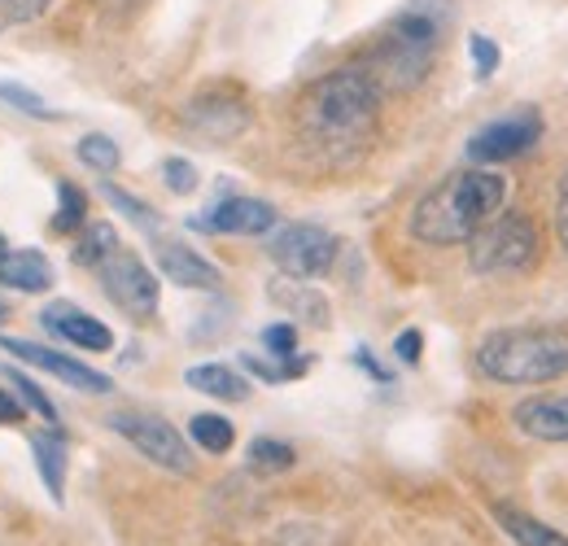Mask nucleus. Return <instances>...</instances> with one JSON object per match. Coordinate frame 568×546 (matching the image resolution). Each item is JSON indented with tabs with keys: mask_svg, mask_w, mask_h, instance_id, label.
<instances>
[{
	"mask_svg": "<svg viewBox=\"0 0 568 546\" xmlns=\"http://www.w3.org/2000/svg\"><path fill=\"white\" fill-rule=\"evenodd\" d=\"M381 119V88L367 70H333L315 79L297 101V132L311 149L346 158L363 149Z\"/></svg>",
	"mask_w": 568,
	"mask_h": 546,
	"instance_id": "f257e3e1",
	"label": "nucleus"
},
{
	"mask_svg": "<svg viewBox=\"0 0 568 546\" xmlns=\"http://www.w3.org/2000/svg\"><path fill=\"white\" fill-rule=\"evenodd\" d=\"M503 198H507V184L495 171L486 166L455 171L416 202L412 236L425 245H464L503 210Z\"/></svg>",
	"mask_w": 568,
	"mask_h": 546,
	"instance_id": "f03ea898",
	"label": "nucleus"
},
{
	"mask_svg": "<svg viewBox=\"0 0 568 546\" xmlns=\"http://www.w3.org/2000/svg\"><path fill=\"white\" fill-rule=\"evenodd\" d=\"M455 18V4L450 0H412L407 9H398L389 18V27L381 31L376 40V53H372V79L376 88L381 83H394V88H412L420 83L433 67V53L442 49V36Z\"/></svg>",
	"mask_w": 568,
	"mask_h": 546,
	"instance_id": "7ed1b4c3",
	"label": "nucleus"
},
{
	"mask_svg": "<svg viewBox=\"0 0 568 546\" xmlns=\"http://www.w3.org/2000/svg\"><path fill=\"white\" fill-rule=\"evenodd\" d=\"M477 372L498 385H547L568 376V333L498 328L477 345Z\"/></svg>",
	"mask_w": 568,
	"mask_h": 546,
	"instance_id": "20e7f679",
	"label": "nucleus"
},
{
	"mask_svg": "<svg viewBox=\"0 0 568 546\" xmlns=\"http://www.w3.org/2000/svg\"><path fill=\"white\" fill-rule=\"evenodd\" d=\"M542 254V232L529 214H495L473 241H468V263L477 275H520L538 267Z\"/></svg>",
	"mask_w": 568,
	"mask_h": 546,
	"instance_id": "39448f33",
	"label": "nucleus"
},
{
	"mask_svg": "<svg viewBox=\"0 0 568 546\" xmlns=\"http://www.w3.org/2000/svg\"><path fill=\"white\" fill-rule=\"evenodd\" d=\"M110 428H114L119 437H128L149 464H158V468H166V473H180V477L193 473V451H189V442H184L162 415L119 411V415H110Z\"/></svg>",
	"mask_w": 568,
	"mask_h": 546,
	"instance_id": "423d86ee",
	"label": "nucleus"
},
{
	"mask_svg": "<svg viewBox=\"0 0 568 546\" xmlns=\"http://www.w3.org/2000/svg\"><path fill=\"white\" fill-rule=\"evenodd\" d=\"M97 275H101L105 297H110L123 315H132L136 324H144V320L158 315V275L149 272L132 250L119 245V250L97 267Z\"/></svg>",
	"mask_w": 568,
	"mask_h": 546,
	"instance_id": "0eeeda50",
	"label": "nucleus"
},
{
	"mask_svg": "<svg viewBox=\"0 0 568 546\" xmlns=\"http://www.w3.org/2000/svg\"><path fill=\"white\" fill-rule=\"evenodd\" d=\"M267 250H272L276 267L293 280H320L337 263V241L315 223H288L272 236Z\"/></svg>",
	"mask_w": 568,
	"mask_h": 546,
	"instance_id": "6e6552de",
	"label": "nucleus"
},
{
	"mask_svg": "<svg viewBox=\"0 0 568 546\" xmlns=\"http://www.w3.org/2000/svg\"><path fill=\"white\" fill-rule=\"evenodd\" d=\"M538 140H542V114L534 105H525V110H516L507 119L486 123L477 136L468 140V158L473 162H486V166L490 162H511V158L529 153Z\"/></svg>",
	"mask_w": 568,
	"mask_h": 546,
	"instance_id": "1a4fd4ad",
	"label": "nucleus"
},
{
	"mask_svg": "<svg viewBox=\"0 0 568 546\" xmlns=\"http://www.w3.org/2000/svg\"><path fill=\"white\" fill-rule=\"evenodd\" d=\"M0 350H9L13 358H22V363H31V367H40V372H49V376H58L62 385L83 390V394H110V390H114L105 372H92L88 363H74V358H67V354H58V350H49V345H40V342L4 337Z\"/></svg>",
	"mask_w": 568,
	"mask_h": 546,
	"instance_id": "9d476101",
	"label": "nucleus"
},
{
	"mask_svg": "<svg viewBox=\"0 0 568 546\" xmlns=\"http://www.w3.org/2000/svg\"><path fill=\"white\" fill-rule=\"evenodd\" d=\"M197 232H223V236H263L276 228V210L258 198H227L211 205V214L193 219Z\"/></svg>",
	"mask_w": 568,
	"mask_h": 546,
	"instance_id": "9b49d317",
	"label": "nucleus"
},
{
	"mask_svg": "<svg viewBox=\"0 0 568 546\" xmlns=\"http://www.w3.org/2000/svg\"><path fill=\"white\" fill-rule=\"evenodd\" d=\"M44 328H49L53 337H62V342L88 350V354H105V350H114V333H110L101 320L83 315V311L71 306V302H53V306L44 311Z\"/></svg>",
	"mask_w": 568,
	"mask_h": 546,
	"instance_id": "f8f14e48",
	"label": "nucleus"
},
{
	"mask_svg": "<svg viewBox=\"0 0 568 546\" xmlns=\"http://www.w3.org/2000/svg\"><path fill=\"white\" fill-rule=\"evenodd\" d=\"M516 428L538 442H568V394H538L511 411Z\"/></svg>",
	"mask_w": 568,
	"mask_h": 546,
	"instance_id": "ddd939ff",
	"label": "nucleus"
},
{
	"mask_svg": "<svg viewBox=\"0 0 568 546\" xmlns=\"http://www.w3.org/2000/svg\"><path fill=\"white\" fill-rule=\"evenodd\" d=\"M158 267L166 280L184 284V289H219V267L206 263L193 245H180V241H158Z\"/></svg>",
	"mask_w": 568,
	"mask_h": 546,
	"instance_id": "4468645a",
	"label": "nucleus"
},
{
	"mask_svg": "<svg viewBox=\"0 0 568 546\" xmlns=\"http://www.w3.org/2000/svg\"><path fill=\"white\" fill-rule=\"evenodd\" d=\"M189 123H193L197 132H206L211 140H227V136H236V132H245L250 110H245V101H214V97H202V101L189 105Z\"/></svg>",
	"mask_w": 568,
	"mask_h": 546,
	"instance_id": "2eb2a0df",
	"label": "nucleus"
},
{
	"mask_svg": "<svg viewBox=\"0 0 568 546\" xmlns=\"http://www.w3.org/2000/svg\"><path fill=\"white\" fill-rule=\"evenodd\" d=\"M0 284L18 293H44L53 289V263L40 250H18L0 259Z\"/></svg>",
	"mask_w": 568,
	"mask_h": 546,
	"instance_id": "dca6fc26",
	"label": "nucleus"
},
{
	"mask_svg": "<svg viewBox=\"0 0 568 546\" xmlns=\"http://www.w3.org/2000/svg\"><path fill=\"white\" fill-rule=\"evenodd\" d=\"M495 520L516 546H568V538L556 525H542L538 516H529V512H520L511 503H495Z\"/></svg>",
	"mask_w": 568,
	"mask_h": 546,
	"instance_id": "f3484780",
	"label": "nucleus"
},
{
	"mask_svg": "<svg viewBox=\"0 0 568 546\" xmlns=\"http://www.w3.org/2000/svg\"><path fill=\"white\" fill-rule=\"evenodd\" d=\"M184 381H189L193 390L219 398V403H245V398H250V381L236 376V372L223 367V363H197V367L184 372Z\"/></svg>",
	"mask_w": 568,
	"mask_h": 546,
	"instance_id": "a211bd4d",
	"label": "nucleus"
},
{
	"mask_svg": "<svg viewBox=\"0 0 568 546\" xmlns=\"http://www.w3.org/2000/svg\"><path fill=\"white\" fill-rule=\"evenodd\" d=\"M31 451H36V468L44 477V489L53 494V503H62V489H67V437L58 428L36 433Z\"/></svg>",
	"mask_w": 568,
	"mask_h": 546,
	"instance_id": "6ab92c4d",
	"label": "nucleus"
},
{
	"mask_svg": "<svg viewBox=\"0 0 568 546\" xmlns=\"http://www.w3.org/2000/svg\"><path fill=\"white\" fill-rule=\"evenodd\" d=\"M114 250H119V236H114V228H110V223H83L79 245H74V263L97 272Z\"/></svg>",
	"mask_w": 568,
	"mask_h": 546,
	"instance_id": "aec40b11",
	"label": "nucleus"
},
{
	"mask_svg": "<svg viewBox=\"0 0 568 546\" xmlns=\"http://www.w3.org/2000/svg\"><path fill=\"white\" fill-rule=\"evenodd\" d=\"M189 437H193L206 455H227V451H232V442H236V428H232L223 415L202 411V415H193V419H189Z\"/></svg>",
	"mask_w": 568,
	"mask_h": 546,
	"instance_id": "412c9836",
	"label": "nucleus"
},
{
	"mask_svg": "<svg viewBox=\"0 0 568 546\" xmlns=\"http://www.w3.org/2000/svg\"><path fill=\"white\" fill-rule=\"evenodd\" d=\"M293 446L288 442H276V437H258L254 446H250V468L254 473H284V468H293Z\"/></svg>",
	"mask_w": 568,
	"mask_h": 546,
	"instance_id": "4be33fe9",
	"label": "nucleus"
},
{
	"mask_svg": "<svg viewBox=\"0 0 568 546\" xmlns=\"http://www.w3.org/2000/svg\"><path fill=\"white\" fill-rule=\"evenodd\" d=\"M58 198H62V205H58V214H53V232H79L83 223H88V198L74 189V184H58Z\"/></svg>",
	"mask_w": 568,
	"mask_h": 546,
	"instance_id": "5701e85b",
	"label": "nucleus"
},
{
	"mask_svg": "<svg viewBox=\"0 0 568 546\" xmlns=\"http://www.w3.org/2000/svg\"><path fill=\"white\" fill-rule=\"evenodd\" d=\"M79 162H88L92 171L110 175V171H119V144L110 136H101V132H92V136L79 140Z\"/></svg>",
	"mask_w": 568,
	"mask_h": 546,
	"instance_id": "b1692460",
	"label": "nucleus"
},
{
	"mask_svg": "<svg viewBox=\"0 0 568 546\" xmlns=\"http://www.w3.org/2000/svg\"><path fill=\"white\" fill-rule=\"evenodd\" d=\"M0 101H9L13 110H22L27 119H40V123H53V119H62L58 110H49V105H44V101H40L31 88H22V83H4V79H0Z\"/></svg>",
	"mask_w": 568,
	"mask_h": 546,
	"instance_id": "393cba45",
	"label": "nucleus"
},
{
	"mask_svg": "<svg viewBox=\"0 0 568 546\" xmlns=\"http://www.w3.org/2000/svg\"><path fill=\"white\" fill-rule=\"evenodd\" d=\"M0 376H4L9 385H13V394H18V398H22L27 407H31V411H40V415H44L49 424L58 419V407H53V398H44V390H40V385H36L31 376H18V372H0Z\"/></svg>",
	"mask_w": 568,
	"mask_h": 546,
	"instance_id": "a878e982",
	"label": "nucleus"
},
{
	"mask_svg": "<svg viewBox=\"0 0 568 546\" xmlns=\"http://www.w3.org/2000/svg\"><path fill=\"white\" fill-rule=\"evenodd\" d=\"M468 58H473V70H477V79H490L498 70V44L490 36H481V31H473L468 36Z\"/></svg>",
	"mask_w": 568,
	"mask_h": 546,
	"instance_id": "bb28decb",
	"label": "nucleus"
},
{
	"mask_svg": "<svg viewBox=\"0 0 568 546\" xmlns=\"http://www.w3.org/2000/svg\"><path fill=\"white\" fill-rule=\"evenodd\" d=\"M162 175H166V189L180 193V198H189L197 189V166L189 158H166L162 162Z\"/></svg>",
	"mask_w": 568,
	"mask_h": 546,
	"instance_id": "cd10ccee",
	"label": "nucleus"
},
{
	"mask_svg": "<svg viewBox=\"0 0 568 546\" xmlns=\"http://www.w3.org/2000/svg\"><path fill=\"white\" fill-rule=\"evenodd\" d=\"M44 9H49V0H0V31L22 27V22H36Z\"/></svg>",
	"mask_w": 568,
	"mask_h": 546,
	"instance_id": "c85d7f7f",
	"label": "nucleus"
},
{
	"mask_svg": "<svg viewBox=\"0 0 568 546\" xmlns=\"http://www.w3.org/2000/svg\"><path fill=\"white\" fill-rule=\"evenodd\" d=\"M263 345L276 358H293L297 354V328L293 324H272V328H263Z\"/></svg>",
	"mask_w": 568,
	"mask_h": 546,
	"instance_id": "c756f323",
	"label": "nucleus"
},
{
	"mask_svg": "<svg viewBox=\"0 0 568 546\" xmlns=\"http://www.w3.org/2000/svg\"><path fill=\"white\" fill-rule=\"evenodd\" d=\"M105 202H114L119 210H123V214H128V219H136L141 228H153V223H158L149 205L136 202V198H132V193H123V189H114V184H105Z\"/></svg>",
	"mask_w": 568,
	"mask_h": 546,
	"instance_id": "7c9ffc66",
	"label": "nucleus"
},
{
	"mask_svg": "<svg viewBox=\"0 0 568 546\" xmlns=\"http://www.w3.org/2000/svg\"><path fill=\"white\" fill-rule=\"evenodd\" d=\"M420 350H425V337H420L416 328L398 333V342H394V354H398L403 363H420Z\"/></svg>",
	"mask_w": 568,
	"mask_h": 546,
	"instance_id": "2f4dec72",
	"label": "nucleus"
},
{
	"mask_svg": "<svg viewBox=\"0 0 568 546\" xmlns=\"http://www.w3.org/2000/svg\"><path fill=\"white\" fill-rule=\"evenodd\" d=\"M556 236H560V245H565L568 254V171L565 180H560V193H556Z\"/></svg>",
	"mask_w": 568,
	"mask_h": 546,
	"instance_id": "473e14b6",
	"label": "nucleus"
},
{
	"mask_svg": "<svg viewBox=\"0 0 568 546\" xmlns=\"http://www.w3.org/2000/svg\"><path fill=\"white\" fill-rule=\"evenodd\" d=\"M0 424H22V403L13 390H0Z\"/></svg>",
	"mask_w": 568,
	"mask_h": 546,
	"instance_id": "72a5a7b5",
	"label": "nucleus"
},
{
	"mask_svg": "<svg viewBox=\"0 0 568 546\" xmlns=\"http://www.w3.org/2000/svg\"><path fill=\"white\" fill-rule=\"evenodd\" d=\"M358 363H363V367H367V372H372L376 381H389V372H385V367H381V363H376V358H372L367 350H358Z\"/></svg>",
	"mask_w": 568,
	"mask_h": 546,
	"instance_id": "f704fd0d",
	"label": "nucleus"
},
{
	"mask_svg": "<svg viewBox=\"0 0 568 546\" xmlns=\"http://www.w3.org/2000/svg\"><path fill=\"white\" fill-rule=\"evenodd\" d=\"M4 320H9V302L0 297V324H4Z\"/></svg>",
	"mask_w": 568,
	"mask_h": 546,
	"instance_id": "c9c22d12",
	"label": "nucleus"
},
{
	"mask_svg": "<svg viewBox=\"0 0 568 546\" xmlns=\"http://www.w3.org/2000/svg\"><path fill=\"white\" fill-rule=\"evenodd\" d=\"M4 254H9V250H4V236H0V259H4Z\"/></svg>",
	"mask_w": 568,
	"mask_h": 546,
	"instance_id": "e433bc0d",
	"label": "nucleus"
}]
</instances>
